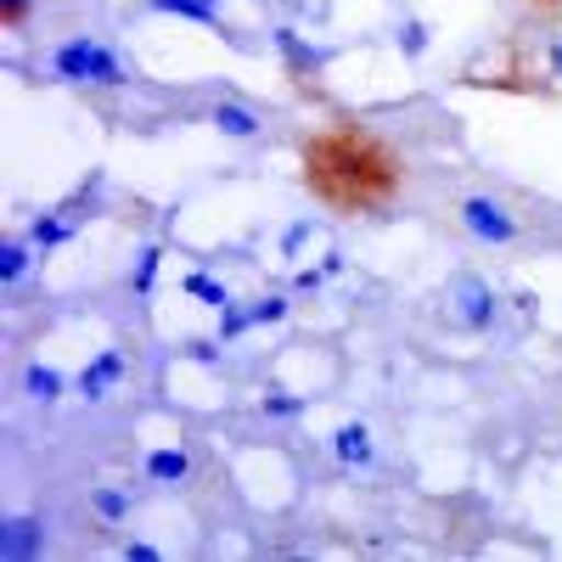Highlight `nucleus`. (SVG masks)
<instances>
[{
    "label": "nucleus",
    "instance_id": "obj_1",
    "mask_svg": "<svg viewBox=\"0 0 562 562\" xmlns=\"http://www.w3.org/2000/svg\"><path fill=\"white\" fill-rule=\"evenodd\" d=\"M299 175H304V192L321 209L383 214L405 186V158L394 153L389 135L366 130L355 119H338V124L310 130L299 140Z\"/></svg>",
    "mask_w": 562,
    "mask_h": 562
},
{
    "label": "nucleus",
    "instance_id": "obj_2",
    "mask_svg": "<svg viewBox=\"0 0 562 562\" xmlns=\"http://www.w3.org/2000/svg\"><path fill=\"white\" fill-rule=\"evenodd\" d=\"M52 68H57V79H68V85H97V90H119V85H130V68L108 52L102 40H90V34L63 40L57 52H52Z\"/></svg>",
    "mask_w": 562,
    "mask_h": 562
},
{
    "label": "nucleus",
    "instance_id": "obj_3",
    "mask_svg": "<svg viewBox=\"0 0 562 562\" xmlns=\"http://www.w3.org/2000/svg\"><path fill=\"white\" fill-rule=\"evenodd\" d=\"M456 220H461V231L473 243H490V248H501V243H518V214H512L501 198H461V209H456Z\"/></svg>",
    "mask_w": 562,
    "mask_h": 562
},
{
    "label": "nucleus",
    "instance_id": "obj_4",
    "mask_svg": "<svg viewBox=\"0 0 562 562\" xmlns=\"http://www.w3.org/2000/svg\"><path fill=\"white\" fill-rule=\"evenodd\" d=\"M450 321L461 326V333H490V321H495V293H490V281L456 276V281H450Z\"/></svg>",
    "mask_w": 562,
    "mask_h": 562
},
{
    "label": "nucleus",
    "instance_id": "obj_5",
    "mask_svg": "<svg viewBox=\"0 0 562 562\" xmlns=\"http://www.w3.org/2000/svg\"><path fill=\"white\" fill-rule=\"evenodd\" d=\"M276 52H281V68H288V79L321 97V85H315V79H321L326 57L315 52V45H304V40H299V29H276Z\"/></svg>",
    "mask_w": 562,
    "mask_h": 562
},
{
    "label": "nucleus",
    "instance_id": "obj_6",
    "mask_svg": "<svg viewBox=\"0 0 562 562\" xmlns=\"http://www.w3.org/2000/svg\"><path fill=\"white\" fill-rule=\"evenodd\" d=\"M124 371H130V360H124V349H102L97 360H90L85 371H79V400H90V405H102L119 383H124Z\"/></svg>",
    "mask_w": 562,
    "mask_h": 562
},
{
    "label": "nucleus",
    "instance_id": "obj_7",
    "mask_svg": "<svg viewBox=\"0 0 562 562\" xmlns=\"http://www.w3.org/2000/svg\"><path fill=\"white\" fill-rule=\"evenodd\" d=\"M333 456H338L344 467H371L378 445H371V428H366V422H344V428L333 434Z\"/></svg>",
    "mask_w": 562,
    "mask_h": 562
},
{
    "label": "nucleus",
    "instance_id": "obj_8",
    "mask_svg": "<svg viewBox=\"0 0 562 562\" xmlns=\"http://www.w3.org/2000/svg\"><path fill=\"white\" fill-rule=\"evenodd\" d=\"M153 12H169V18H186V23H203V29H214V34H231L225 23H220V7L214 0H147Z\"/></svg>",
    "mask_w": 562,
    "mask_h": 562
},
{
    "label": "nucleus",
    "instance_id": "obj_9",
    "mask_svg": "<svg viewBox=\"0 0 562 562\" xmlns=\"http://www.w3.org/2000/svg\"><path fill=\"white\" fill-rule=\"evenodd\" d=\"M40 540H45V529L34 524V518H7V529H0V557H34L40 551Z\"/></svg>",
    "mask_w": 562,
    "mask_h": 562
},
{
    "label": "nucleus",
    "instance_id": "obj_10",
    "mask_svg": "<svg viewBox=\"0 0 562 562\" xmlns=\"http://www.w3.org/2000/svg\"><path fill=\"white\" fill-rule=\"evenodd\" d=\"M29 231H7V237H0V281H7V288H18V281L29 276Z\"/></svg>",
    "mask_w": 562,
    "mask_h": 562
},
{
    "label": "nucleus",
    "instance_id": "obj_11",
    "mask_svg": "<svg viewBox=\"0 0 562 562\" xmlns=\"http://www.w3.org/2000/svg\"><path fill=\"white\" fill-rule=\"evenodd\" d=\"M259 124H265V119H259L254 108H243V102H220V108H214V130L231 135V140H254Z\"/></svg>",
    "mask_w": 562,
    "mask_h": 562
},
{
    "label": "nucleus",
    "instance_id": "obj_12",
    "mask_svg": "<svg viewBox=\"0 0 562 562\" xmlns=\"http://www.w3.org/2000/svg\"><path fill=\"white\" fill-rule=\"evenodd\" d=\"M74 237V220H68V209H57V214H40L34 225H29V243L40 248V254H52V248H63Z\"/></svg>",
    "mask_w": 562,
    "mask_h": 562
},
{
    "label": "nucleus",
    "instance_id": "obj_13",
    "mask_svg": "<svg viewBox=\"0 0 562 562\" xmlns=\"http://www.w3.org/2000/svg\"><path fill=\"white\" fill-rule=\"evenodd\" d=\"M63 389H68V383H63L57 366H29V371H23V394H29L34 405H57Z\"/></svg>",
    "mask_w": 562,
    "mask_h": 562
},
{
    "label": "nucleus",
    "instance_id": "obj_14",
    "mask_svg": "<svg viewBox=\"0 0 562 562\" xmlns=\"http://www.w3.org/2000/svg\"><path fill=\"white\" fill-rule=\"evenodd\" d=\"M147 479L153 484H186L192 479V456L186 450H153L147 456Z\"/></svg>",
    "mask_w": 562,
    "mask_h": 562
},
{
    "label": "nucleus",
    "instance_id": "obj_15",
    "mask_svg": "<svg viewBox=\"0 0 562 562\" xmlns=\"http://www.w3.org/2000/svg\"><path fill=\"white\" fill-rule=\"evenodd\" d=\"M90 512H97L108 529H119V524L130 518V495L113 490V484H90Z\"/></svg>",
    "mask_w": 562,
    "mask_h": 562
},
{
    "label": "nucleus",
    "instance_id": "obj_16",
    "mask_svg": "<svg viewBox=\"0 0 562 562\" xmlns=\"http://www.w3.org/2000/svg\"><path fill=\"white\" fill-rule=\"evenodd\" d=\"M158 265H164V248H158V243H153V248H140V259H135V270H130V293H135V299H147V293H153Z\"/></svg>",
    "mask_w": 562,
    "mask_h": 562
},
{
    "label": "nucleus",
    "instance_id": "obj_17",
    "mask_svg": "<svg viewBox=\"0 0 562 562\" xmlns=\"http://www.w3.org/2000/svg\"><path fill=\"white\" fill-rule=\"evenodd\" d=\"M186 293H192V299H203L209 310H231V293L220 288L214 276H203V270H198V276H186Z\"/></svg>",
    "mask_w": 562,
    "mask_h": 562
},
{
    "label": "nucleus",
    "instance_id": "obj_18",
    "mask_svg": "<svg viewBox=\"0 0 562 562\" xmlns=\"http://www.w3.org/2000/svg\"><path fill=\"white\" fill-rule=\"evenodd\" d=\"M254 326V310H243V304H231V310H220V344H237L243 333Z\"/></svg>",
    "mask_w": 562,
    "mask_h": 562
},
{
    "label": "nucleus",
    "instance_id": "obj_19",
    "mask_svg": "<svg viewBox=\"0 0 562 562\" xmlns=\"http://www.w3.org/2000/svg\"><path fill=\"white\" fill-rule=\"evenodd\" d=\"M248 310H254V326H276V321H288V310H293V304L270 293V299H254Z\"/></svg>",
    "mask_w": 562,
    "mask_h": 562
},
{
    "label": "nucleus",
    "instance_id": "obj_20",
    "mask_svg": "<svg viewBox=\"0 0 562 562\" xmlns=\"http://www.w3.org/2000/svg\"><path fill=\"white\" fill-rule=\"evenodd\" d=\"M400 52H405V57H422V52H428V29H422L416 18L400 29Z\"/></svg>",
    "mask_w": 562,
    "mask_h": 562
},
{
    "label": "nucleus",
    "instance_id": "obj_21",
    "mask_svg": "<svg viewBox=\"0 0 562 562\" xmlns=\"http://www.w3.org/2000/svg\"><path fill=\"white\" fill-rule=\"evenodd\" d=\"M259 411H265V416H299V411H304V400H299V394H265V400H259Z\"/></svg>",
    "mask_w": 562,
    "mask_h": 562
},
{
    "label": "nucleus",
    "instance_id": "obj_22",
    "mask_svg": "<svg viewBox=\"0 0 562 562\" xmlns=\"http://www.w3.org/2000/svg\"><path fill=\"white\" fill-rule=\"evenodd\" d=\"M34 0H0V29H23Z\"/></svg>",
    "mask_w": 562,
    "mask_h": 562
},
{
    "label": "nucleus",
    "instance_id": "obj_23",
    "mask_svg": "<svg viewBox=\"0 0 562 562\" xmlns=\"http://www.w3.org/2000/svg\"><path fill=\"white\" fill-rule=\"evenodd\" d=\"M524 7H529L540 23H562V0H524Z\"/></svg>",
    "mask_w": 562,
    "mask_h": 562
},
{
    "label": "nucleus",
    "instance_id": "obj_24",
    "mask_svg": "<svg viewBox=\"0 0 562 562\" xmlns=\"http://www.w3.org/2000/svg\"><path fill=\"white\" fill-rule=\"evenodd\" d=\"M124 557H130V562H153V557H158V546H147V540H130V546H124Z\"/></svg>",
    "mask_w": 562,
    "mask_h": 562
},
{
    "label": "nucleus",
    "instance_id": "obj_25",
    "mask_svg": "<svg viewBox=\"0 0 562 562\" xmlns=\"http://www.w3.org/2000/svg\"><path fill=\"white\" fill-rule=\"evenodd\" d=\"M546 63H551V74L562 79V40H551V52H546Z\"/></svg>",
    "mask_w": 562,
    "mask_h": 562
}]
</instances>
